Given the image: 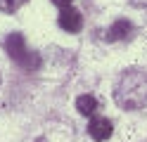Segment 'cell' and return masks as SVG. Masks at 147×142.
<instances>
[{
    "label": "cell",
    "mask_w": 147,
    "mask_h": 142,
    "mask_svg": "<svg viewBox=\"0 0 147 142\" xmlns=\"http://www.w3.org/2000/svg\"><path fill=\"white\" fill-rule=\"evenodd\" d=\"M5 50H7V55H10L24 71H36L40 66V57L26 47V40H24L22 33H10V36H7Z\"/></svg>",
    "instance_id": "7a4b0ae2"
},
{
    "label": "cell",
    "mask_w": 147,
    "mask_h": 142,
    "mask_svg": "<svg viewBox=\"0 0 147 142\" xmlns=\"http://www.w3.org/2000/svg\"><path fill=\"white\" fill-rule=\"evenodd\" d=\"M36 142H48V140H45V137H38V140H36Z\"/></svg>",
    "instance_id": "30bf717a"
},
{
    "label": "cell",
    "mask_w": 147,
    "mask_h": 142,
    "mask_svg": "<svg viewBox=\"0 0 147 142\" xmlns=\"http://www.w3.org/2000/svg\"><path fill=\"white\" fill-rule=\"evenodd\" d=\"M133 33V24L128 22V19H119V22H114L112 26L107 28V40L109 43H116V40H126L128 36Z\"/></svg>",
    "instance_id": "5b68a950"
},
{
    "label": "cell",
    "mask_w": 147,
    "mask_h": 142,
    "mask_svg": "<svg viewBox=\"0 0 147 142\" xmlns=\"http://www.w3.org/2000/svg\"><path fill=\"white\" fill-rule=\"evenodd\" d=\"M57 24H59V28H64V31H69V33H78L81 28H83V17H81L78 9L64 7L62 12H59Z\"/></svg>",
    "instance_id": "3957f363"
},
{
    "label": "cell",
    "mask_w": 147,
    "mask_h": 142,
    "mask_svg": "<svg viewBox=\"0 0 147 142\" xmlns=\"http://www.w3.org/2000/svg\"><path fill=\"white\" fill-rule=\"evenodd\" d=\"M97 100L93 97V95H81V97H76V109L83 114V116H93V114L97 111Z\"/></svg>",
    "instance_id": "8992f818"
},
{
    "label": "cell",
    "mask_w": 147,
    "mask_h": 142,
    "mask_svg": "<svg viewBox=\"0 0 147 142\" xmlns=\"http://www.w3.org/2000/svg\"><path fill=\"white\" fill-rule=\"evenodd\" d=\"M114 100L121 109H142L147 104V71H123L116 83Z\"/></svg>",
    "instance_id": "6da1fadb"
},
{
    "label": "cell",
    "mask_w": 147,
    "mask_h": 142,
    "mask_svg": "<svg viewBox=\"0 0 147 142\" xmlns=\"http://www.w3.org/2000/svg\"><path fill=\"white\" fill-rule=\"evenodd\" d=\"M24 3H26V0H0V12L12 14V12H17Z\"/></svg>",
    "instance_id": "52a82bcc"
},
{
    "label": "cell",
    "mask_w": 147,
    "mask_h": 142,
    "mask_svg": "<svg viewBox=\"0 0 147 142\" xmlns=\"http://www.w3.org/2000/svg\"><path fill=\"white\" fill-rule=\"evenodd\" d=\"M135 7H147V0H131Z\"/></svg>",
    "instance_id": "9c48e42d"
},
{
    "label": "cell",
    "mask_w": 147,
    "mask_h": 142,
    "mask_svg": "<svg viewBox=\"0 0 147 142\" xmlns=\"http://www.w3.org/2000/svg\"><path fill=\"white\" fill-rule=\"evenodd\" d=\"M52 3L57 5V7H62V9H64V7H69V5L74 3V0H52Z\"/></svg>",
    "instance_id": "ba28073f"
},
{
    "label": "cell",
    "mask_w": 147,
    "mask_h": 142,
    "mask_svg": "<svg viewBox=\"0 0 147 142\" xmlns=\"http://www.w3.org/2000/svg\"><path fill=\"white\" fill-rule=\"evenodd\" d=\"M112 130H114L112 121H109V118H102V116H93V118H90V123H88V135L93 137V140H97V142L109 140Z\"/></svg>",
    "instance_id": "277c9868"
}]
</instances>
